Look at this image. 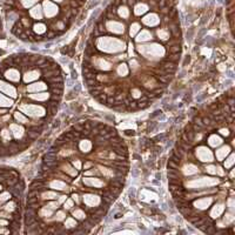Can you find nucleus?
Returning a JSON list of instances; mask_svg holds the SVG:
<instances>
[{
    "instance_id": "obj_1",
    "label": "nucleus",
    "mask_w": 235,
    "mask_h": 235,
    "mask_svg": "<svg viewBox=\"0 0 235 235\" xmlns=\"http://www.w3.org/2000/svg\"><path fill=\"white\" fill-rule=\"evenodd\" d=\"M96 46L99 49H101V51L107 52V53H115V52H120L125 49L123 42L114 38H100L98 40Z\"/></svg>"
},
{
    "instance_id": "obj_16",
    "label": "nucleus",
    "mask_w": 235,
    "mask_h": 235,
    "mask_svg": "<svg viewBox=\"0 0 235 235\" xmlns=\"http://www.w3.org/2000/svg\"><path fill=\"white\" fill-rule=\"evenodd\" d=\"M222 142H224V140L216 134H212L211 137L208 138V143L211 147H219L220 145H222Z\"/></svg>"
},
{
    "instance_id": "obj_33",
    "label": "nucleus",
    "mask_w": 235,
    "mask_h": 235,
    "mask_svg": "<svg viewBox=\"0 0 235 235\" xmlns=\"http://www.w3.org/2000/svg\"><path fill=\"white\" fill-rule=\"evenodd\" d=\"M234 203H235L234 197H229L227 200V207L229 209V212H234Z\"/></svg>"
},
{
    "instance_id": "obj_19",
    "label": "nucleus",
    "mask_w": 235,
    "mask_h": 235,
    "mask_svg": "<svg viewBox=\"0 0 235 235\" xmlns=\"http://www.w3.org/2000/svg\"><path fill=\"white\" fill-rule=\"evenodd\" d=\"M51 96L48 93H39V94H31L30 98L33 99V100H36V101H46L47 99Z\"/></svg>"
},
{
    "instance_id": "obj_28",
    "label": "nucleus",
    "mask_w": 235,
    "mask_h": 235,
    "mask_svg": "<svg viewBox=\"0 0 235 235\" xmlns=\"http://www.w3.org/2000/svg\"><path fill=\"white\" fill-rule=\"evenodd\" d=\"M73 216H75V219L78 220H85L86 219V214L85 212L82 211V209H75V211H73Z\"/></svg>"
},
{
    "instance_id": "obj_22",
    "label": "nucleus",
    "mask_w": 235,
    "mask_h": 235,
    "mask_svg": "<svg viewBox=\"0 0 235 235\" xmlns=\"http://www.w3.org/2000/svg\"><path fill=\"white\" fill-rule=\"evenodd\" d=\"M52 214H53V209H51L48 206L42 207L40 209V212H39V215L41 217H49V216H52Z\"/></svg>"
},
{
    "instance_id": "obj_39",
    "label": "nucleus",
    "mask_w": 235,
    "mask_h": 235,
    "mask_svg": "<svg viewBox=\"0 0 235 235\" xmlns=\"http://www.w3.org/2000/svg\"><path fill=\"white\" fill-rule=\"evenodd\" d=\"M73 166L75 167L77 169H81V162H80V160H73Z\"/></svg>"
},
{
    "instance_id": "obj_7",
    "label": "nucleus",
    "mask_w": 235,
    "mask_h": 235,
    "mask_svg": "<svg viewBox=\"0 0 235 235\" xmlns=\"http://www.w3.org/2000/svg\"><path fill=\"white\" fill-rule=\"evenodd\" d=\"M212 202H213V197H211V196H208V197H201V199L196 200V201L194 202V207H195L196 209H200V211H205V209H207V208L211 207Z\"/></svg>"
},
{
    "instance_id": "obj_27",
    "label": "nucleus",
    "mask_w": 235,
    "mask_h": 235,
    "mask_svg": "<svg viewBox=\"0 0 235 235\" xmlns=\"http://www.w3.org/2000/svg\"><path fill=\"white\" fill-rule=\"evenodd\" d=\"M12 105V100L5 98L3 94H0V107H9Z\"/></svg>"
},
{
    "instance_id": "obj_37",
    "label": "nucleus",
    "mask_w": 235,
    "mask_h": 235,
    "mask_svg": "<svg viewBox=\"0 0 235 235\" xmlns=\"http://www.w3.org/2000/svg\"><path fill=\"white\" fill-rule=\"evenodd\" d=\"M73 205H74V201L71 200V199H68V200H66V201L64 202V208H65V209H71V208L73 207Z\"/></svg>"
},
{
    "instance_id": "obj_29",
    "label": "nucleus",
    "mask_w": 235,
    "mask_h": 235,
    "mask_svg": "<svg viewBox=\"0 0 235 235\" xmlns=\"http://www.w3.org/2000/svg\"><path fill=\"white\" fill-rule=\"evenodd\" d=\"M234 162H235V160H234V153L230 152V156L226 160V162H225V168H226V169L230 168V167L234 165Z\"/></svg>"
},
{
    "instance_id": "obj_26",
    "label": "nucleus",
    "mask_w": 235,
    "mask_h": 235,
    "mask_svg": "<svg viewBox=\"0 0 235 235\" xmlns=\"http://www.w3.org/2000/svg\"><path fill=\"white\" fill-rule=\"evenodd\" d=\"M63 168H64V172L68 173L69 175H72V176H75V175H77V170L74 169L69 164H65V165L63 166Z\"/></svg>"
},
{
    "instance_id": "obj_41",
    "label": "nucleus",
    "mask_w": 235,
    "mask_h": 235,
    "mask_svg": "<svg viewBox=\"0 0 235 235\" xmlns=\"http://www.w3.org/2000/svg\"><path fill=\"white\" fill-rule=\"evenodd\" d=\"M66 200H67V196H66V195H61V196H59V203H64Z\"/></svg>"
},
{
    "instance_id": "obj_2",
    "label": "nucleus",
    "mask_w": 235,
    "mask_h": 235,
    "mask_svg": "<svg viewBox=\"0 0 235 235\" xmlns=\"http://www.w3.org/2000/svg\"><path fill=\"white\" fill-rule=\"evenodd\" d=\"M138 51L140 54L147 57V58H152V59H161L164 58L166 51L162 46L160 45H146V46H140L138 47Z\"/></svg>"
},
{
    "instance_id": "obj_5",
    "label": "nucleus",
    "mask_w": 235,
    "mask_h": 235,
    "mask_svg": "<svg viewBox=\"0 0 235 235\" xmlns=\"http://www.w3.org/2000/svg\"><path fill=\"white\" fill-rule=\"evenodd\" d=\"M196 156L197 159L202 162H213L214 161V155L212 151L207 148L206 146H200L196 148Z\"/></svg>"
},
{
    "instance_id": "obj_25",
    "label": "nucleus",
    "mask_w": 235,
    "mask_h": 235,
    "mask_svg": "<svg viewBox=\"0 0 235 235\" xmlns=\"http://www.w3.org/2000/svg\"><path fill=\"white\" fill-rule=\"evenodd\" d=\"M77 221L75 219H73V217H67L65 220V228H74V227H77Z\"/></svg>"
},
{
    "instance_id": "obj_13",
    "label": "nucleus",
    "mask_w": 235,
    "mask_h": 235,
    "mask_svg": "<svg viewBox=\"0 0 235 235\" xmlns=\"http://www.w3.org/2000/svg\"><path fill=\"white\" fill-rule=\"evenodd\" d=\"M232 151H230V148L228 147V146H224V147H221L220 149H217L216 152H215V155H216V159L219 160V161H222L229 153H230Z\"/></svg>"
},
{
    "instance_id": "obj_35",
    "label": "nucleus",
    "mask_w": 235,
    "mask_h": 235,
    "mask_svg": "<svg viewBox=\"0 0 235 235\" xmlns=\"http://www.w3.org/2000/svg\"><path fill=\"white\" fill-rule=\"evenodd\" d=\"M9 199H11L9 192H5V193H3L1 195H0V202H5V201H7Z\"/></svg>"
},
{
    "instance_id": "obj_42",
    "label": "nucleus",
    "mask_w": 235,
    "mask_h": 235,
    "mask_svg": "<svg viewBox=\"0 0 235 235\" xmlns=\"http://www.w3.org/2000/svg\"><path fill=\"white\" fill-rule=\"evenodd\" d=\"M0 226H1V227L8 226V221L7 220H0Z\"/></svg>"
},
{
    "instance_id": "obj_20",
    "label": "nucleus",
    "mask_w": 235,
    "mask_h": 235,
    "mask_svg": "<svg viewBox=\"0 0 235 235\" xmlns=\"http://www.w3.org/2000/svg\"><path fill=\"white\" fill-rule=\"evenodd\" d=\"M128 67H127V65H125V64H120L118 67H116V73H118V75H120V77H126V75H128Z\"/></svg>"
},
{
    "instance_id": "obj_11",
    "label": "nucleus",
    "mask_w": 235,
    "mask_h": 235,
    "mask_svg": "<svg viewBox=\"0 0 235 235\" xmlns=\"http://www.w3.org/2000/svg\"><path fill=\"white\" fill-rule=\"evenodd\" d=\"M5 78L8 79L9 81H14V82L19 81V79H20L19 71L15 69V68H9V69H7L6 73H5Z\"/></svg>"
},
{
    "instance_id": "obj_21",
    "label": "nucleus",
    "mask_w": 235,
    "mask_h": 235,
    "mask_svg": "<svg viewBox=\"0 0 235 235\" xmlns=\"http://www.w3.org/2000/svg\"><path fill=\"white\" fill-rule=\"evenodd\" d=\"M41 197H42L44 200H54V199H57V197H59V196H58V193H55V192L47 191V192H44V193H42Z\"/></svg>"
},
{
    "instance_id": "obj_6",
    "label": "nucleus",
    "mask_w": 235,
    "mask_h": 235,
    "mask_svg": "<svg viewBox=\"0 0 235 235\" xmlns=\"http://www.w3.org/2000/svg\"><path fill=\"white\" fill-rule=\"evenodd\" d=\"M82 201H83V203H85L86 206L90 207V208H92V207H98L99 205L101 203V199H100V197H99L98 195L90 194V193L83 195Z\"/></svg>"
},
{
    "instance_id": "obj_10",
    "label": "nucleus",
    "mask_w": 235,
    "mask_h": 235,
    "mask_svg": "<svg viewBox=\"0 0 235 235\" xmlns=\"http://www.w3.org/2000/svg\"><path fill=\"white\" fill-rule=\"evenodd\" d=\"M48 186L51 187L52 189L54 191H67L68 187H67V184L64 182V181H61V180H52L51 182L48 183Z\"/></svg>"
},
{
    "instance_id": "obj_8",
    "label": "nucleus",
    "mask_w": 235,
    "mask_h": 235,
    "mask_svg": "<svg viewBox=\"0 0 235 235\" xmlns=\"http://www.w3.org/2000/svg\"><path fill=\"white\" fill-rule=\"evenodd\" d=\"M0 91H1L3 93L7 94V95H11V96H15L17 95V91L14 88L13 85L11 83H7L3 80H0Z\"/></svg>"
},
{
    "instance_id": "obj_3",
    "label": "nucleus",
    "mask_w": 235,
    "mask_h": 235,
    "mask_svg": "<svg viewBox=\"0 0 235 235\" xmlns=\"http://www.w3.org/2000/svg\"><path fill=\"white\" fill-rule=\"evenodd\" d=\"M217 179L215 178H208V176H203V178H199V179H192L191 181L187 182L186 186L188 187V189H202L206 187H212L215 186L217 183Z\"/></svg>"
},
{
    "instance_id": "obj_38",
    "label": "nucleus",
    "mask_w": 235,
    "mask_h": 235,
    "mask_svg": "<svg viewBox=\"0 0 235 235\" xmlns=\"http://www.w3.org/2000/svg\"><path fill=\"white\" fill-rule=\"evenodd\" d=\"M59 202H57V201H53V202H49L47 206L49 207V208H51V209H53V211H55V209H58L59 208Z\"/></svg>"
},
{
    "instance_id": "obj_14",
    "label": "nucleus",
    "mask_w": 235,
    "mask_h": 235,
    "mask_svg": "<svg viewBox=\"0 0 235 235\" xmlns=\"http://www.w3.org/2000/svg\"><path fill=\"white\" fill-rule=\"evenodd\" d=\"M225 212V206L222 205V203H220V205H215L213 208H212V211H211V215L213 219H217V217H220L221 216V214Z\"/></svg>"
},
{
    "instance_id": "obj_36",
    "label": "nucleus",
    "mask_w": 235,
    "mask_h": 235,
    "mask_svg": "<svg viewBox=\"0 0 235 235\" xmlns=\"http://www.w3.org/2000/svg\"><path fill=\"white\" fill-rule=\"evenodd\" d=\"M206 172H207V173H209V174H213V175H215V174H216V167H215V166H213V165H209V166H207V167H206Z\"/></svg>"
},
{
    "instance_id": "obj_17",
    "label": "nucleus",
    "mask_w": 235,
    "mask_h": 235,
    "mask_svg": "<svg viewBox=\"0 0 235 235\" xmlns=\"http://www.w3.org/2000/svg\"><path fill=\"white\" fill-rule=\"evenodd\" d=\"M92 147H93L92 142L90 140H87V139H83V140H81L79 142V148H80V151L83 152V153H88L92 149Z\"/></svg>"
},
{
    "instance_id": "obj_43",
    "label": "nucleus",
    "mask_w": 235,
    "mask_h": 235,
    "mask_svg": "<svg viewBox=\"0 0 235 235\" xmlns=\"http://www.w3.org/2000/svg\"><path fill=\"white\" fill-rule=\"evenodd\" d=\"M0 191H1V186H0Z\"/></svg>"
},
{
    "instance_id": "obj_12",
    "label": "nucleus",
    "mask_w": 235,
    "mask_h": 235,
    "mask_svg": "<svg viewBox=\"0 0 235 235\" xmlns=\"http://www.w3.org/2000/svg\"><path fill=\"white\" fill-rule=\"evenodd\" d=\"M47 90V85L45 82H35L32 83L27 87V91L31 93H35V92H40V91H45Z\"/></svg>"
},
{
    "instance_id": "obj_15",
    "label": "nucleus",
    "mask_w": 235,
    "mask_h": 235,
    "mask_svg": "<svg viewBox=\"0 0 235 235\" xmlns=\"http://www.w3.org/2000/svg\"><path fill=\"white\" fill-rule=\"evenodd\" d=\"M182 172H183L184 175L191 176V175L196 174V173H199V168H197L195 165H193V164H188V165H186V166L183 167Z\"/></svg>"
},
{
    "instance_id": "obj_31",
    "label": "nucleus",
    "mask_w": 235,
    "mask_h": 235,
    "mask_svg": "<svg viewBox=\"0 0 235 235\" xmlns=\"http://www.w3.org/2000/svg\"><path fill=\"white\" fill-rule=\"evenodd\" d=\"M15 209H17V207H15V203L14 202H8V203H6L5 205V211L6 212H13V211H15Z\"/></svg>"
},
{
    "instance_id": "obj_34",
    "label": "nucleus",
    "mask_w": 235,
    "mask_h": 235,
    "mask_svg": "<svg viewBox=\"0 0 235 235\" xmlns=\"http://www.w3.org/2000/svg\"><path fill=\"white\" fill-rule=\"evenodd\" d=\"M66 217V214H65V212H63V211H59L57 214H55V217H54V220H57V221H63L64 219Z\"/></svg>"
},
{
    "instance_id": "obj_24",
    "label": "nucleus",
    "mask_w": 235,
    "mask_h": 235,
    "mask_svg": "<svg viewBox=\"0 0 235 235\" xmlns=\"http://www.w3.org/2000/svg\"><path fill=\"white\" fill-rule=\"evenodd\" d=\"M151 39V34L148 33L147 31H142L140 34H139V36L137 38V41H147V40H149Z\"/></svg>"
},
{
    "instance_id": "obj_4",
    "label": "nucleus",
    "mask_w": 235,
    "mask_h": 235,
    "mask_svg": "<svg viewBox=\"0 0 235 235\" xmlns=\"http://www.w3.org/2000/svg\"><path fill=\"white\" fill-rule=\"evenodd\" d=\"M20 109L24 113H26L31 116L38 118V116H44L46 114V110L42 106H38V105H24L20 107Z\"/></svg>"
},
{
    "instance_id": "obj_9",
    "label": "nucleus",
    "mask_w": 235,
    "mask_h": 235,
    "mask_svg": "<svg viewBox=\"0 0 235 235\" xmlns=\"http://www.w3.org/2000/svg\"><path fill=\"white\" fill-rule=\"evenodd\" d=\"M83 183L88 187H94V188H101L104 187V181L98 179V178H85Z\"/></svg>"
},
{
    "instance_id": "obj_32",
    "label": "nucleus",
    "mask_w": 235,
    "mask_h": 235,
    "mask_svg": "<svg viewBox=\"0 0 235 235\" xmlns=\"http://www.w3.org/2000/svg\"><path fill=\"white\" fill-rule=\"evenodd\" d=\"M14 118L19 121V122H22V123H26V122H28V120H27V118H25L21 113H15L14 114Z\"/></svg>"
},
{
    "instance_id": "obj_30",
    "label": "nucleus",
    "mask_w": 235,
    "mask_h": 235,
    "mask_svg": "<svg viewBox=\"0 0 235 235\" xmlns=\"http://www.w3.org/2000/svg\"><path fill=\"white\" fill-rule=\"evenodd\" d=\"M235 220V216H234V214H233V212H229V213H227L226 215H225V219H224V221H225V224L226 225H229V224H232V222Z\"/></svg>"
},
{
    "instance_id": "obj_23",
    "label": "nucleus",
    "mask_w": 235,
    "mask_h": 235,
    "mask_svg": "<svg viewBox=\"0 0 235 235\" xmlns=\"http://www.w3.org/2000/svg\"><path fill=\"white\" fill-rule=\"evenodd\" d=\"M100 172L102 173V174L107 178H113L115 175V172L113 169H110V168H107V167H100Z\"/></svg>"
},
{
    "instance_id": "obj_18",
    "label": "nucleus",
    "mask_w": 235,
    "mask_h": 235,
    "mask_svg": "<svg viewBox=\"0 0 235 235\" xmlns=\"http://www.w3.org/2000/svg\"><path fill=\"white\" fill-rule=\"evenodd\" d=\"M40 77V73L36 71V69H34V71H30V72H27L26 73V75H25V82H31V81H34V80H36Z\"/></svg>"
},
{
    "instance_id": "obj_40",
    "label": "nucleus",
    "mask_w": 235,
    "mask_h": 235,
    "mask_svg": "<svg viewBox=\"0 0 235 235\" xmlns=\"http://www.w3.org/2000/svg\"><path fill=\"white\" fill-rule=\"evenodd\" d=\"M219 132H220V134H222V135H226V137H227V135H229V131H228L227 128H221Z\"/></svg>"
}]
</instances>
